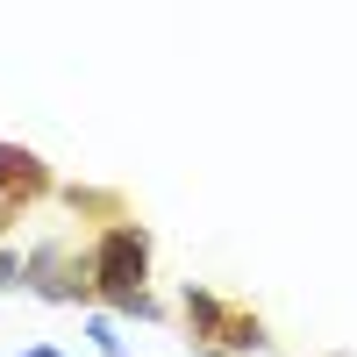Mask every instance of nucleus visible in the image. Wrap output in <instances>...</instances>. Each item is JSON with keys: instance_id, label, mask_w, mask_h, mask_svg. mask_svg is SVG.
<instances>
[{"instance_id": "obj_2", "label": "nucleus", "mask_w": 357, "mask_h": 357, "mask_svg": "<svg viewBox=\"0 0 357 357\" xmlns=\"http://www.w3.org/2000/svg\"><path fill=\"white\" fill-rule=\"evenodd\" d=\"M29 293L36 301H93V272H86V257L72 264L65 243H43L29 257Z\"/></svg>"}, {"instance_id": "obj_7", "label": "nucleus", "mask_w": 357, "mask_h": 357, "mask_svg": "<svg viewBox=\"0 0 357 357\" xmlns=\"http://www.w3.org/2000/svg\"><path fill=\"white\" fill-rule=\"evenodd\" d=\"M193 357H229V350L222 343H193Z\"/></svg>"}, {"instance_id": "obj_4", "label": "nucleus", "mask_w": 357, "mask_h": 357, "mask_svg": "<svg viewBox=\"0 0 357 357\" xmlns=\"http://www.w3.org/2000/svg\"><path fill=\"white\" fill-rule=\"evenodd\" d=\"M178 307H186L193 343H215L222 321H229V301H222V293H207V286H193V279H186V293H178Z\"/></svg>"}, {"instance_id": "obj_1", "label": "nucleus", "mask_w": 357, "mask_h": 357, "mask_svg": "<svg viewBox=\"0 0 357 357\" xmlns=\"http://www.w3.org/2000/svg\"><path fill=\"white\" fill-rule=\"evenodd\" d=\"M86 272H93V301L100 307L136 314V321L158 314V301H151V229L143 222H107L100 243L86 250Z\"/></svg>"}, {"instance_id": "obj_5", "label": "nucleus", "mask_w": 357, "mask_h": 357, "mask_svg": "<svg viewBox=\"0 0 357 357\" xmlns=\"http://www.w3.org/2000/svg\"><path fill=\"white\" fill-rule=\"evenodd\" d=\"M86 336H93V350H100V357H129V343H122V329H114V314H100V307L86 314Z\"/></svg>"}, {"instance_id": "obj_6", "label": "nucleus", "mask_w": 357, "mask_h": 357, "mask_svg": "<svg viewBox=\"0 0 357 357\" xmlns=\"http://www.w3.org/2000/svg\"><path fill=\"white\" fill-rule=\"evenodd\" d=\"M22 286H29V257H15L0 243V293H22Z\"/></svg>"}, {"instance_id": "obj_3", "label": "nucleus", "mask_w": 357, "mask_h": 357, "mask_svg": "<svg viewBox=\"0 0 357 357\" xmlns=\"http://www.w3.org/2000/svg\"><path fill=\"white\" fill-rule=\"evenodd\" d=\"M36 193H50V165L29 151V143L0 136V200H8V207H29Z\"/></svg>"}, {"instance_id": "obj_8", "label": "nucleus", "mask_w": 357, "mask_h": 357, "mask_svg": "<svg viewBox=\"0 0 357 357\" xmlns=\"http://www.w3.org/2000/svg\"><path fill=\"white\" fill-rule=\"evenodd\" d=\"M15 357H57V350H50V343H36V350H15Z\"/></svg>"}]
</instances>
